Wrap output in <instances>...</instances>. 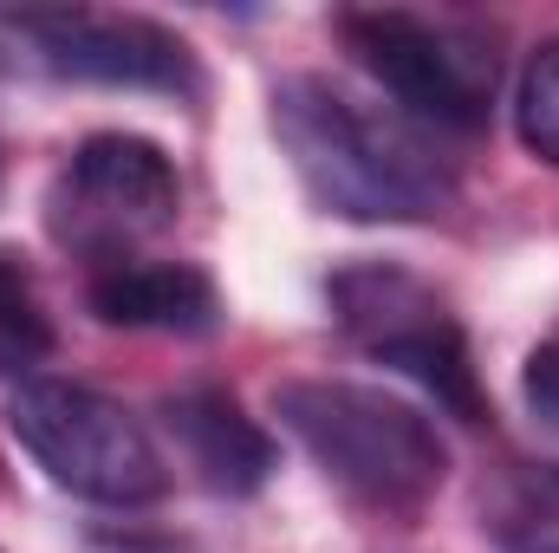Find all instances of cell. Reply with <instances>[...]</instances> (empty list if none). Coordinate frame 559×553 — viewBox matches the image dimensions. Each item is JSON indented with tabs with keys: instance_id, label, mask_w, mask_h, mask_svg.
<instances>
[{
	"instance_id": "cell-13",
	"label": "cell",
	"mask_w": 559,
	"mask_h": 553,
	"mask_svg": "<svg viewBox=\"0 0 559 553\" xmlns=\"http://www.w3.org/2000/svg\"><path fill=\"white\" fill-rule=\"evenodd\" d=\"M521 385H527V404L559 430V339H547V345L527 358V378H521Z\"/></svg>"
},
{
	"instance_id": "cell-6",
	"label": "cell",
	"mask_w": 559,
	"mask_h": 553,
	"mask_svg": "<svg viewBox=\"0 0 559 553\" xmlns=\"http://www.w3.org/2000/svg\"><path fill=\"white\" fill-rule=\"evenodd\" d=\"M176 209H182L176 163L163 156V143L138 138V131H98V138H85L66 156V169H59V183L46 196L52 235L72 255L98 261V268L131 261L138 242L163 235L176 222Z\"/></svg>"
},
{
	"instance_id": "cell-7",
	"label": "cell",
	"mask_w": 559,
	"mask_h": 553,
	"mask_svg": "<svg viewBox=\"0 0 559 553\" xmlns=\"http://www.w3.org/2000/svg\"><path fill=\"white\" fill-rule=\"evenodd\" d=\"M33 66L46 79L124 85V92H195V59L176 33L138 13H85V7H26L0 13V72Z\"/></svg>"
},
{
	"instance_id": "cell-5",
	"label": "cell",
	"mask_w": 559,
	"mask_h": 553,
	"mask_svg": "<svg viewBox=\"0 0 559 553\" xmlns=\"http://www.w3.org/2000/svg\"><path fill=\"white\" fill-rule=\"evenodd\" d=\"M338 39L417 125L468 138V131H481L495 118L501 66H495V46L475 26L371 7V13H345Z\"/></svg>"
},
{
	"instance_id": "cell-8",
	"label": "cell",
	"mask_w": 559,
	"mask_h": 553,
	"mask_svg": "<svg viewBox=\"0 0 559 553\" xmlns=\"http://www.w3.org/2000/svg\"><path fill=\"white\" fill-rule=\"evenodd\" d=\"M163 423L176 436V449L189 456L195 482L215 489V495H254L267 489L274 475V436L241 411L228 391L215 385H189V391H169L163 398Z\"/></svg>"
},
{
	"instance_id": "cell-4",
	"label": "cell",
	"mask_w": 559,
	"mask_h": 553,
	"mask_svg": "<svg viewBox=\"0 0 559 553\" xmlns=\"http://www.w3.org/2000/svg\"><path fill=\"white\" fill-rule=\"evenodd\" d=\"M325 299H332L338 332L365 358L404 372L462 423H481V385H475L468 332L429 280H417L397 261H352L325 280Z\"/></svg>"
},
{
	"instance_id": "cell-12",
	"label": "cell",
	"mask_w": 559,
	"mask_h": 553,
	"mask_svg": "<svg viewBox=\"0 0 559 553\" xmlns=\"http://www.w3.org/2000/svg\"><path fill=\"white\" fill-rule=\"evenodd\" d=\"M514 131H521V143H527L540 163L559 169V39L534 46V59H527V72H521Z\"/></svg>"
},
{
	"instance_id": "cell-11",
	"label": "cell",
	"mask_w": 559,
	"mask_h": 553,
	"mask_svg": "<svg viewBox=\"0 0 559 553\" xmlns=\"http://www.w3.org/2000/svg\"><path fill=\"white\" fill-rule=\"evenodd\" d=\"M59 352L46 293L33 280V261L20 248H0V378L7 385H33V372Z\"/></svg>"
},
{
	"instance_id": "cell-9",
	"label": "cell",
	"mask_w": 559,
	"mask_h": 553,
	"mask_svg": "<svg viewBox=\"0 0 559 553\" xmlns=\"http://www.w3.org/2000/svg\"><path fill=\"white\" fill-rule=\"evenodd\" d=\"M85 306L105 319V326H124V332H176V339H195V332H215L222 326V293L215 280L189 261H111V268H92L85 286Z\"/></svg>"
},
{
	"instance_id": "cell-2",
	"label": "cell",
	"mask_w": 559,
	"mask_h": 553,
	"mask_svg": "<svg viewBox=\"0 0 559 553\" xmlns=\"http://www.w3.org/2000/svg\"><path fill=\"white\" fill-rule=\"evenodd\" d=\"M274 416L293 430V443L325 469V482L345 502H358L384 521L423 515L449 482L442 430L417 404H404L378 385L286 378L274 391Z\"/></svg>"
},
{
	"instance_id": "cell-10",
	"label": "cell",
	"mask_w": 559,
	"mask_h": 553,
	"mask_svg": "<svg viewBox=\"0 0 559 553\" xmlns=\"http://www.w3.org/2000/svg\"><path fill=\"white\" fill-rule=\"evenodd\" d=\"M481 528L501 553H559V462L508 469L481 502Z\"/></svg>"
},
{
	"instance_id": "cell-1",
	"label": "cell",
	"mask_w": 559,
	"mask_h": 553,
	"mask_svg": "<svg viewBox=\"0 0 559 553\" xmlns=\"http://www.w3.org/2000/svg\"><path fill=\"white\" fill-rule=\"evenodd\" d=\"M274 138L306 196L345 222H429L455 202V163L417 118L338 79H280Z\"/></svg>"
},
{
	"instance_id": "cell-3",
	"label": "cell",
	"mask_w": 559,
	"mask_h": 553,
	"mask_svg": "<svg viewBox=\"0 0 559 553\" xmlns=\"http://www.w3.org/2000/svg\"><path fill=\"white\" fill-rule=\"evenodd\" d=\"M13 443L72 495L105 508H143L169 489V462L156 436L118 398L72 385V378H33L7 404Z\"/></svg>"
}]
</instances>
